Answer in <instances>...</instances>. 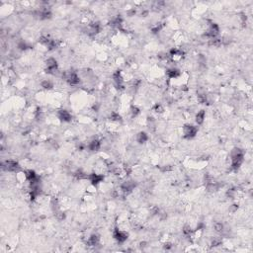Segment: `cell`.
Returning a JSON list of instances; mask_svg holds the SVG:
<instances>
[{
    "label": "cell",
    "mask_w": 253,
    "mask_h": 253,
    "mask_svg": "<svg viewBox=\"0 0 253 253\" xmlns=\"http://www.w3.org/2000/svg\"><path fill=\"white\" fill-rule=\"evenodd\" d=\"M198 133V129L193 125H185L183 127V134L186 138H194Z\"/></svg>",
    "instance_id": "obj_1"
},
{
    "label": "cell",
    "mask_w": 253,
    "mask_h": 253,
    "mask_svg": "<svg viewBox=\"0 0 253 253\" xmlns=\"http://www.w3.org/2000/svg\"><path fill=\"white\" fill-rule=\"evenodd\" d=\"M206 119V113L204 110H201L200 112H198V114L196 115V123L198 125H202L205 122Z\"/></svg>",
    "instance_id": "obj_2"
},
{
    "label": "cell",
    "mask_w": 253,
    "mask_h": 253,
    "mask_svg": "<svg viewBox=\"0 0 253 253\" xmlns=\"http://www.w3.org/2000/svg\"><path fill=\"white\" fill-rule=\"evenodd\" d=\"M148 140L147 138V134L145 133H140L138 134V141L140 142V144H144Z\"/></svg>",
    "instance_id": "obj_3"
}]
</instances>
